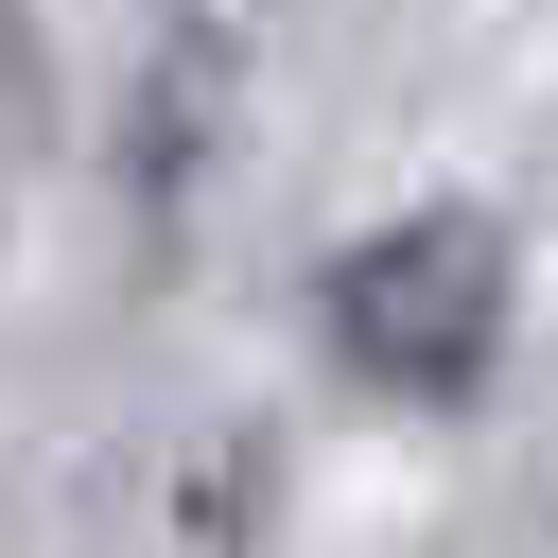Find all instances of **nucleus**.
Wrapping results in <instances>:
<instances>
[{
    "mask_svg": "<svg viewBox=\"0 0 558 558\" xmlns=\"http://www.w3.org/2000/svg\"><path fill=\"white\" fill-rule=\"evenodd\" d=\"M506 331H523V227L488 192H418V209H384V227H349L314 262V349L366 401L453 418V401H488Z\"/></svg>",
    "mask_w": 558,
    "mask_h": 558,
    "instance_id": "1",
    "label": "nucleus"
},
{
    "mask_svg": "<svg viewBox=\"0 0 558 558\" xmlns=\"http://www.w3.org/2000/svg\"><path fill=\"white\" fill-rule=\"evenodd\" d=\"M52 105V70H35V35H17V0H0V122H35Z\"/></svg>",
    "mask_w": 558,
    "mask_h": 558,
    "instance_id": "2",
    "label": "nucleus"
}]
</instances>
